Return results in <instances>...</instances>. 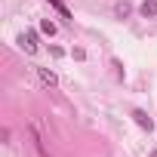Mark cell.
Segmentation results:
<instances>
[{
  "mask_svg": "<svg viewBox=\"0 0 157 157\" xmlns=\"http://www.w3.org/2000/svg\"><path fill=\"white\" fill-rule=\"evenodd\" d=\"M151 157H157V148H154V151H151Z\"/></svg>",
  "mask_w": 157,
  "mask_h": 157,
  "instance_id": "11",
  "label": "cell"
},
{
  "mask_svg": "<svg viewBox=\"0 0 157 157\" xmlns=\"http://www.w3.org/2000/svg\"><path fill=\"white\" fill-rule=\"evenodd\" d=\"M129 13H132V6L126 3V0H120V3H114V16H117V19H129Z\"/></svg>",
  "mask_w": 157,
  "mask_h": 157,
  "instance_id": "7",
  "label": "cell"
},
{
  "mask_svg": "<svg viewBox=\"0 0 157 157\" xmlns=\"http://www.w3.org/2000/svg\"><path fill=\"white\" fill-rule=\"evenodd\" d=\"M139 13H142L145 19H154V16H157V0H142Z\"/></svg>",
  "mask_w": 157,
  "mask_h": 157,
  "instance_id": "4",
  "label": "cell"
},
{
  "mask_svg": "<svg viewBox=\"0 0 157 157\" xmlns=\"http://www.w3.org/2000/svg\"><path fill=\"white\" fill-rule=\"evenodd\" d=\"M31 139H34V148L40 151V157H49V151H46V145H43V139H40V132H37V126H31Z\"/></svg>",
  "mask_w": 157,
  "mask_h": 157,
  "instance_id": "6",
  "label": "cell"
},
{
  "mask_svg": "<svg viewBox=\"0 0 157 157\" xmlns=\"http://www.w3.org/2000/svg\"><path fill=\"white\" fill-rule=\"evenodd\" d=\"M49 52H52L56 59H62V56H65V49H62V46H49Z\"/></svg>",
  "mask_w": 157,
  "mask_h": 157,
  "instance_id": "10",
  "label": "cell"
},
{
  "mask_svg": "<svg viewBox=\"0 0 157 157\" xmlns=\"http://www.w3.org/2000/svg\"><path fill=\"white\" fill-rule=\"evenodd\" d=\"M71 56H74L77 62H83V59H86V49H80V46H77V49H71Z\"/></svg>",
  "mask_w": 157,
  "mask_h": 157,
  "instance_id": "9",
  "label": "cell"
},
{
  "mask_svg": "<svg viewBox=\"0 0 157 157\" xmlns=\"http://www.w3.org/2000/svg\"><path fill=\"white\" fill-rule=\"evenodd\" d=\"M49 3H52V10H56V13H59V16H62L65 22H74V16H71V10L65 6V0H49Z\"/></svg>",
  "mask_w": 157,
  "mask_h": 157,
  "instance_id": "5",
  "label": "cell"
},
{
  "mask_svg": "<svg viewBox=\"0 0 157 157\" xmlns=\"http://www.w3.org/2000/svg\"><path fill=\"white\" fill-rule=\"evenodd\" d=\"M19 46H22L28 56H34V52H37V31H31V28H28L25 34H19Z\"/></svg>",
  "mask_w": 157,
  "mask_h": 157,
  "instance_id": "1",
  "label": "cell"
},
{
  "mask_svg": "<svg viewBox=\"0 0 157 157\" xmlns=\"http://www.w3.org/2000/svg\"><path fill=\"white\" fill-rule=\"evenodd\" d=\"M37 77H40V83H43V86H56V83H59L56 71H49V68H37Z\"/></svg>",
  "mask_w": 157,
  "mask_h": 157,
  "instance_id": "3",
  "label": "cell"
},
{
  "mask_svg": "<svg viewBox=\"0 0 157 157\" xmlns=\"http://www.w3.org/2000/svg\"><path fill=\"white\" fill-rule=\"evenodd\" d=\"M40 31H43L46 37H52V34H56L59 28H56V22H49V19H43V22H40Z\"/></svg>",
  "mask_w": 157,
  "mask_h": 157,
  "instance_id": "8",
  "label": "cell"
},
{
  "mask_svg": "<svg viewBox=\"0 0 157 157\" xmlns=\"http://www.w3.org/2000/svg\"><path fill=\"white\" fill-rule=\"evenodd\" d=\"M132 120H136V126H142V129H148V132L154 129V120H151L142 108H132Z\"/></svg>",
  "mask_w": 157,
  "mask_h": 157,
  "instance_id": "2",
  "label": "cell"
}]
</instances>
